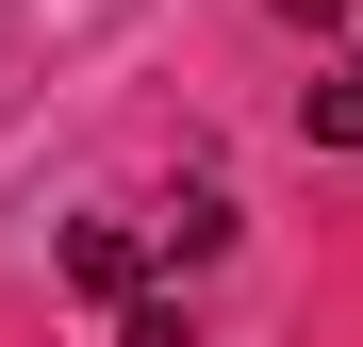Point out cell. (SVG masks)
<instances>
[{"mask_svg": "<svg viewBox=\"0 0 363 347\" xmlns=\"http://www.w3.org/2000/svg\"><path fill=\"white\" fill-rule=\"evenodd\" d=\"M116 347H199V331H182V298H133V314H116Z\"/></svg>", "mask_w": 363, "mask_h": 347, "instance_id": "obj_3", "label": "cell"}, {"mask_svg": "<svg viewBox=\"0 0 363 347\" xmlns=\"http://www.w3.org/2000/svg\"><path fill=\"white\" fill-rule=\"evenodd\" d=\"M67 281L133 314V298H149V215H83V231H67Z\"/></svg>", "mask_w": 363, "mask_h": 347, "instance_id": "obj_1", "label": "cell"}, {"mask_svg": "<svg viewBox=\"0 0 363 347\" xmlns=\"http://www.w3.org/2000/svg\"><path fill=\"white\" fill-rule=\"evenodd\" d=\"M297 133H314V149H363V50H347L314 99H297Z\"/></svg>", "mask_w": 363, "mask_h": 347, "instance_id": "obj_2", "label": "cell"}]
</instances>
